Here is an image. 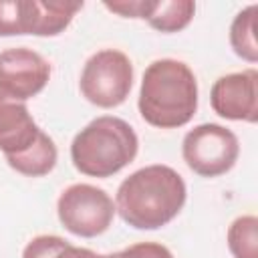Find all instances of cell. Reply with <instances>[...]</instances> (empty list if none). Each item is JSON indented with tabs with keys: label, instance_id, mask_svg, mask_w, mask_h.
<instances>
[{
	"label": "cell",
	"instance_id": "obj_1",
	"mask_svg": "<svg viewBox=\"0 0 258 258\" xmlns=\"http://www.w3.org/2000/svg\"><path fill=\"white\" fill-rule=\"evenodd\" d=\"M187 187L169 165H147L121 181L115 196V212L137 230H157L169 224L183 208Z\"/></svg>",
	"mask_w": 258,
	"mask_h": 258
},
{
	"label": "cell",
	"instance_id": "obj_2",
	"mask_svg": "<svg viewBox=\"0 0 258 258\" xmlns=\"http://www.w3.org/2000/svg\"><path fill=\"white\" fill-rule=\"evenodd\" d=\"M139 113L157 129L187 125L198 111V81L194 71L175 58L153 60L141 79Z\"/></svg>",
	"mask_w": 258,
	"mask_h": 258
},
{
	"label": "cell",
	"instance_id": "obj_3",
	"mask_svg": "<svg viewBox=\"0 0 258 258\" xmlns=\"http://www.w3.org/2000/svg\"><path fill=\"white\" fill-rule=\"evenodd\" d=\"M139 151L133 127L113 115H103L85 125L71 143L73 165L91 177H111L129 165Z\"/></svg>",
	"mask_w": 258,
	"mask_h": 258
},
{
	"label": "cell",
	"instance_id": "obj_4",
	"mask_svg": "<svg viewBox=\"0 0 258 258\" xmlns=\"http://www.w3.org/2000/svg\"><path fill=\"white\" fill-rule=\"evenodd\" d=\"M79 87L89 103L101 109L119 107L131 93L133 64L125 52L103 48L85 62Z\"/></svg>",
	"mask_w": 258,
	"mask_h": 258
},
{
	"label": "cell",
	"instance_id": "obj_5",
	"mask_svg": "<svg viewBox=\"0 0 258 258\" xmlns=\"http://www.w3.org/2000/svg\"><path fill=\"white\" fill-rule=\"evenodd\" d=\"M185 165L202 177H218L230 171L240 155L234 131L218 123H202L189 129L181 143Z\"/></svg>",
	"mask_w": 258,
	"mask_h": 258
},
{
	"label": "cell",
	"instance_id": "obj_6",
	"mask_svg": "<svg viewBox=\"0 0 258 258\" xmlns=\"http://www.w3.org/2000/svg\"><path fill=\"white\" fill-rule=\"evenodd\" d=\"M56 214L71 234L95 238L109 230L115 216V204L111 196L97 185L73 183L58 196Z\"/></svg>",
	"mask_w": 258,
	"mask_h": 258
},
{
	"label": "cell",
	"instance_id": "obj_7",
	"mask_svg": "<svg viewBox=\"0 0 258 258\" xmlns=\"http://www.w3.org/2000/svg\"><path fill=\"white\" fill-rule=\"evenodd\" d=\"M48 79L50 64L36 50L14 46L0 52V87L18 101L36 97Z\"/></svg>",
	"mask_w": 258,
	"mask_h": 258
},
{
	"label": "cell",
	"instance_id": "obj_8",
	"mask_svg": "<svg viewBox=\"0 0 258 258\" xmlns=\"http://www.w3.org/2000/svg\"><path fill=\"white\" fill-rule=\"evenodd\" d=\"M210 103L216 115L230 121H258V71L246 69L220 77L212 91Z\"/></svg>",
	"mask_w": 258,
	"mask_h": 258
},
{
	"label": "cell",
	"instance_id": "obj_9",
	"mask_svg": "<svg viewBox=\"0 0 258 258\" xmlns=\"http://www.w3.org/2000/svg\"><path fill=\"white\" fill-rule=\"evenodd\" d=\"M40 131L26 103L0 87V151L6 157L18 155L36 141Z\"/></svg>",
	"mask_w": 258,
	"mask_h": 258
},
{
	"label": "cell",
	"instance_id": "obj_10",
	"mask_svg": "<svg viewBox=\"0 0 258 258\" xmlns=\"http://www.w3.org/2000/svg\"><path fill=\"white\" fill-rule=\"evenodd\" d=\"M28 6V34L56 36L83 8V2L69 0H26Z\"/></svg>",
	"mask_w": 258,
	"mask_h": 258
},
{
	"label": "cell",
	"instance_id": "obj_11",
	"mask_svg": "<svg viewBox=\"0 0 258 258\" xmlns=\"http://www.w3.org/2000/svg\"><path fill=\"white\" fill-rule=\"evenodd\" d=\"M196 14V2L191 0H147L143 20L159 32L183 30Z\"/></svg>",
	"mask_w": 258,
	"mask_h": 258
},
{
	"label": "cell",
	"instance_id": "obj_12",
	"mask_svg": "<svg viewBox=\"0 0 258 258\" xmlns=\"http://www.w3.org/2000/svg\"><path fill=\"white\" fill-rule=\"evenodd\" d=\"M56 157H58V151H56L54 141L44 131H40L36 141L26 151L6 157V161L14 171L26 177H42L54 169Z\"/></svg>",
	"mask_w": 258,
	"mask_h": 258
},
{
	"label": "cell",
	"instance_id": "obj_13",
	"mask_svg": "<svg viewBox=\"0 0 258 258\" xmlns=\"http://www.w3.org/2000/svg\"><path fill=\"white\" fill-rule=\"evenodd\" d=\"M256 14H258V6L250 4L236 14V18L232 20V26H230V44H232L234 52L248 62L258 60Z\"/></svg>",
	"mask_w": 258,
	"mask_h": 258
},
{
	"label": "cell",
	"instance_id": "obj_14",
	"mask_svg": "<svg viewBox=\"0 0 258 258\" xmlns=\"http://www.w3.org/2000/svg\"><path fill=\"white\" fill-rule=\"evenodd\" d=\"M228 248L234 258H258V218L240 216L228 228Z\"/></svg>",
	"mask_w": 258,
	"mask_h": 258
},
{
	"label": "cell",
	"instance_id": "obj_15",
	"mask_svg": "<svg viewBox=\"0 0 258 258\" xmlns=\"http://www.w3.org/2000/svg\"><path fill=\"white\" fill-rule=\"evenodd\" d=\"M28 34L26 0H0V36Z\"/></svg>",
	"mask_w": 258,
	"mask_h": 258
},
{
	"label": "cell",
	"instance_id": "obj_16",
	"mask_svg": "<svg viewBox=\"0 0 258 258\" xmlns=\"http://www.w3.org/2000/svg\"><path fill=\"white\" fill-rule=\"evenodd\" d=\"M69 242L60 236L54 234H42L32 238L24 250H22V258H56V254L67 246Z\"/></svg>",
	"mask_w": 258,
	"mask_h": 258
},
{
	"label": "cell",
	"instance_id": "obj_17",
	"mask_svg": "<svg viewBox=\"0 0 258 258\" xmlns=\"http://www.w3.org/2000/svg\"><path fill=\"white\" fill-rule=\"evenodd\" d=\"M107 258H173V254L159 242H139L125 250L109 254Z\"/></svg>",
	"mask_w": 258,
	"mask_h": 258
},
{
	"label": "cell",
	"instance_id": "obj_18",
	"mask_svg": "<svg viewBox=\"0 0 258 258\" xmlns=\"http://www.w3.org/2000/svg\"><path fill=\"white\" fill-rule=\"evenodd\" d=\"M145 4L147 0H119V2H105V8L125 18H143Z\"/></svg>",
	"mask_w": 258,
	"mask_h": 258
},
{
	"label": "cell",
	"instance_id": "obj_19",
	"mask_svg": "<svg viewBox=\"0 0 258 258\" xmlns=\"http://www.w3.org/2000/svg\"><path fill=\"white\" fill-rule=\"evenodd\" d=\"M56 258H107V256H101L89 248H79V246H73V244H67L58 254Z\"/></svg>",
	"mask_w": 258,
	"mask_h": 258
}]
</instances>
